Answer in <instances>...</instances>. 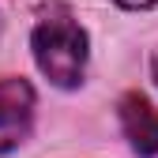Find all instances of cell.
<instances>
[{
  "label": "cell",
  "instance_id": "cell-5",
  "mask_svg": "<svg viewBox=\"0 0 158 158\" xmlns=\"http://www.w3.org/2000/svg\"><path fill=\"white\" fill-rule=\"evenodd\" d=\"M151 75H154V87H158V53H154V64H151Z\"/></svg>",
  "mask_w": 158,
  "mask_h": 158
},
{
  "label": "cell",
  "instance_id": "cell-3",
  "mask_svg": "<svg viewBox=\"0 0 158 158\" xmlns=\"http://www.w3.org/2000/svg\"><path fill=\"white\" fill-rule=\"evenodd\" d=\"M121 128H124V139L132 143L135 154H158V109L147 102L143 94H124L121 98Z\"/></svg>",
  "mask_w": 158,
  "mask_h": 158
},
{
  "label": "cell",
  "instance_id": "cell-4",
  "mask_svg": "<svg viewBox=\"0 0 158 158\" xmlns=\"http://www.w3.org/2000/svg\"><path fill=\"white\" fill-rule=\"evenodd\" d=\"M121 8H158V0H117Z\"/></svg>",
  "mask_w": 158,
  "mask_h": 158
},
{
  "label": "cell",
  "instance_id": "cell-2",
  "mask_svg": "<svg viewBox=\"0 0 158 158\" xmlns=\"http://www.w3.org/2000/svg\"><path fill=\"white\" fill-rule=\"evenodd\" d=\"M34 124V87L27 79H0V154L15 151Z\"/></svg>",
  "mask_w": 158,
  "mask_h": 158
},
{
  "label": "cell",
  "instance_id": "cell-1",
  "mask_svg": "<svg viewBox=\"0 0 158 158\" xmlns=\"http://www.w3.org/2000/svg\"><path fill=\"white\" fill-rule=\"evenodd\" d=\"M30 49H34V60L42 68V75L56 87H79L87 75V30L75 23L72 15L64 11H49L42 23L34 27L30 34Z\"/></svg>",
  "mask_w": 158,
  "mask_h": 158
}]
</instances>
